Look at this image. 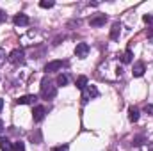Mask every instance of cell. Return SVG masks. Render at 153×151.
Instances as JSON below:
<instances>
[{"label": "cell", "mask_w": 153, "mask_h": 151, "mask_svg": "<svg viewBox=\"0 0 153 151\" xmlns=\"http://www.w3.org/2000/svg\"><path fill=\"white\" fill-rule=\"evenodd\" d=\"M13 151H25V144H23L22 141L14 142V144H13Z\"/></svg>", "instance_id": "ac0fdd59"}, {"label": "cell", "mask_w": 153, "mask_h": 151, "mask_svg": "<svg viewBox=\"0 0 153 151\" xmlns=\"http://www.w3.org/2000/svg\"><path fill=\"white\" fill-rule=\"evenodd\" d=\"M144 71H146V64L139 61V62H135V64H134L132 75H134V76H143V75H144Z\"/></svg>", "instance_id": "9c48e42d"}, {"label": "cell", "mask_w": 153, "mask_h": 151, "mask_svg": "<svg viewBox=\"0 0 153 151\" xmlns=\"http://www.w3.org/2000/svg\"><path fill=\"white\" fill-rule=\"evenodd\" d=\"M144 112H148V114L153 115V105H146V107H144Z\"/></svg>", "instance_id": "603a6c76"}, {"label": "cell", "mask_w": 153, "mask_h": 151, "mask_svg": "<svg viewBox=\"0 0 153 151\" xmlns=\"http://www.w3.org/2000/svg\"><path fill=\"white\" fill-rule=\"evenodd\" d=\"M5 20H7V14H5V11H2V9H0V23H4Z\"/></svg>", "instance_id": "7402d4cb"}, {"label": "cell", "mask_w": 153, "mask_h": 151, "mask_svg": "<svg viewBox=\"0 0 153 151\" xmlns=\"http://www.w3.org/2000/svg\"><path fill=\"white\" fill-rule=\"evenodd\" d=\"M143 20H144V23H153V14H144Z\"/></svg>", "instance_id": "ffe728a7"}, {"label": "cell", "mask_w": 153, "mask_h": 151, "mask_svg": "<svg viewBox=\"0 0 153 151\" xmlns=\"http://www.w3.org/2000/svg\"><path fill=\"white\" fill-rule=\"evenodd\" d=\"M4 128H5V124H4V121H2V119H0V133H2V132H4Z\"/></svg>", "instance_id": "cb8c5ba5"}, {"label": "cell", "mask_w": 153, "mask_h": 151, "mask_svg": "<svg viewBox=\"0 0 153 151\" xmlns=\"http://www.w3.org/2000/svg\"><path fill=\"white\" fill-rule=\"evenodd\" d=\"M2 107H4V100L0 98V110H2Z\"/></svg>", "instance_id": "484cf974"}, {"label": "cell", "mask_w": 153, "mask_h": 151, "mask_svg": "<svg viewBox=\"0 0 153 151\" xmlns=\"http://www.w3.org/2000/svg\"><path fill=\"white\" fill-rule=\"evenodd\" d=\"M13 21H14V25H18V27H25V25H29V16L23 14V13H20V14L14 16Z\"/></svg>", "instance_id": "30bf717a"}, {"label": "cell", "mask_w": 153, "mask_h": 151, "mask_svg": "<svg viewBox=\"0 0 153 151\" xmlns=\"http://www.w3.org/2000/svg\"><path fill=\"white\" fill-rule=\"evenodd\" d=\"M119 34H121V23L119 21H114L112 23V29H111V39L112 41H117L119 39Z\"/></svg>", "instance_id": "8fae6325"}, {"label": "cell", "mask_w": 153, "mask_h": 151, "mask_svg": "<svg viewBox=\"0 0 153 151\" xmlns=\"http://www.w3.org/2000/svg\"><path fill=\"white\" fill-rule=\"evenodd\" d=\"M128 119H130V123H137L139 121V109L137 107H130L128 109Z\"/></svg>", "instance_id": "7c38bea8"}, {"label": "cell", "mask_w": 153, "mask_h": 151, "mask_svg": "<svg viewBox=\"0 0 153 151\" xmlns=\"http://www.w3.org/2000/svg\"><path fill=\"white\" fill-rule=\"evenodd\" d=\"M41 96L45 100H52L57 96V85H53L48 78H43L41 80Z\"/></svg>", "instance_id": "6da1fadb"}, {"label": "cell", "mask_w": 153, "mask_h": 151, "mask_svg": "<svg viewBox=\"0 0 153 151\" xmlns=\"http://www.w3.org/2000/svg\"><path fill=\"white\" fill-rule=\"evenodd\" d=\"M148 151H153V142H150V144H148Z\"/></svg>", "instance_id": "d4e9b609"}, {"label": "cell", "mask_w": 153, "mask_h": 151, "mask_svg": "<svg viewBox=\"0 0 153 151\" xmlns=\"http://www.w3.org/2000/svg\"><path fill=\"white\" fill-rule=\"evenodd\" d=\"M5 59H7V55H5V50H4V48H0V68L4 66Z\"/></svg>", "instance_id": "d6986e66"}, {"label": "cell", "mask_w": 153, "mask_h": 151, "mask_svg": "<svg viewBox=\"0 0 153 151\" xmlns=\"http://www.w3.org/2000/svg\"><path fill=\"white\" fill-rule=\"evenodd\" d=\"M68 82H70V80H68V76L66 75H59L57 76V85H68Z\"/></svg>", "instance_id": "e0dca14e"}, {"label": "cell", "mask_w": 153, "mask_h": 151, "mask_svg": "<svg viewBox=\"0 0 153 151\" xmlns=\"http://www.w3.org/2000/svg\"><path fill=\"white\" fill-rule=\"evenodd\" d=\"M53 5H55L53 0H41V2H39V7H43V9H50V7H53Z\"/></svg>", "instance_id": "2e32d148"}, {"label": "cell", "mask_w": 153, "mask_h": 151, "mask_svg": "<svg viewBox=\"0 0 153 151\" xmlns=\"http://www.w3.org/2000/svg\"><path fill=\"white\" fill-rule=\"evenodd\" d=\"M76 87L84 91V89L87 87V76H84V75H82V76H78V78H76Z\"/></svg>", "instance_id": "9a60e30c"}, {"label": "cell", "mask_w": 153, "mask_h": 151, "mask_svg": "<svg viewBox=\"0 0 153 151\" xmlns=\"http://www.w3.org/2000/svg\"><path fill=\"white\" fill-rule=\"evenodd\" d=\"M53 151H70V148H68V144H64V146H57V148H53Z\"/></svg>", "instance_id": "44dd1931"}, {"label": "cell", "mask_w": 153, "mask_h": 151, "mask_svg": "<svg viewBox=\"0 0 153 151\" xmlns=\"http://www.w3.org/2000/svg\"><path fill=\"white\" fill-rule=\"evenodd\" d=\"M7 61L14 66H22L25 62V50L23 48H14L9 55H7Z\"/></svg>", "instance_id": "7a4b0ae2"}, {"label": "cell", "mask_w": 153, "mask_h": 151, "mask_svg": "<svg viewBox=\"0 0 153 151\" xmlns=\"http://www.w3.org/2000/svg\"><path fill=\"white\" fill-rule=\"evenodd\" d=\"M132 59H134V53H132V50L128 48V50L121 55V62H123V64H128V62H132Z\"/></svg>", "instance_id": "5bb4252c"}, {"label": "cell", "mask_w": 153, "mask_h": 151, "mask_svg": "<svg viewBox=\"0 0 153 151\" xmlns=\"http://www.w3.org/2000/svg\"><path fill=\"white\" fill-rule=\"evenodd\" d=\"M0 150L2 151H13V142H11L9 139L2 137V139H0Z\"/></svg>", "instance_id": "4fadbf2b"}, {"label": "cell", "mask_w": 153, "mask_h": 151, "mask_svg": "<svg viewBox=\"0 0 153 151\" xmlns=\"http://www.w3.org/2000/svg\"><path fill=\"white\" fill-rule=\"evenodd\" d=\"M105 21H107V14H96L89 20V25L91 27H102V25H105Z\"/></svg>", "instance_id": "52a82bcc"}, {"label": "cell", "mask_w": 153, "mask_h": 151, "mask_svg": "<svg viewBox=\"0 0 153 151\" xmlns=\"http://www.w3.org/2000/svg\"><path fill=\"white\" fill-rule=\"evenodd\" d=\"M45 114H46L45 107H43V105H38V107H34V110H32V119H34L36 123H41V121L45 119Z\"/></svg>", "instance_id": "8992f818"}, {"label": "cell", "mask_w": 153, "mask_h": 151, "mask_svg": "<svg viewBox=\"0 0 153 151\" xmlns=\"http://www.w3.org/2000/svg\"><path fill=\"white\" fill-rule=\"evenodd\" d=\"M66 62H62V61H52V62H48L46 66H45V71L46 73H53V71H59V70H62V66H64Z\"/></svg>", "instance_id": "5b68a950"}, {"label": "cell", "mask_w": 153, "mask_h": 151, "mask_svg": "<svg viewBox=\"0 0 153 151\" xmlns=\"http://www.w3.org/2000/svg\"><path fill=\"white\" fill-rule=\"evenodd\" d=\"M36 100H38V98H36L34 94H25V96H20V98L16 100V103H18V105H32Z\"/></svg>", "instance_id": "ba28073f"}, {"label": "cell", "mask_w": 153, "mask_h": 151, "mask_svg": "<svg viewBox=\"0 0 153 151\" xmlns=\"http://www.w3.org/2000/svg\"><path fill=\"white\" fill-rule=\"evenodd\" d=\"M87 53H89V44L87 43H78L75 46V55L78 59H85Z\"/></svg>", "instance_id": "277c9868"}, {"label": "cell", "mask_w": 153, "mask_h": 151, "mask_svg": "<svg viewBox=\"0 0 153 151\" xmlns=\"http://www.w3.org/2000/svg\"><path fill=\"white\" fill-rule=\"evenodd\" d=\"M98 96H100V93H98L96 85H89L87 84V87L84 89V94H82V103H87L91 98H98Z\"/></svg>", "instance_id": "3957f363"}]
</instances>
